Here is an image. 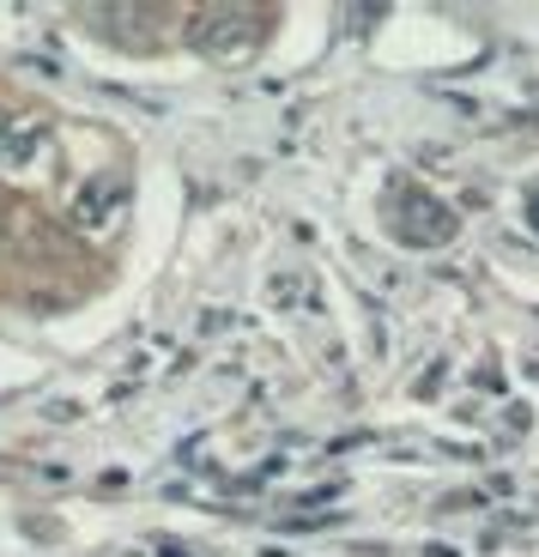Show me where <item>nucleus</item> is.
<instances>
[{"label": "nucleus", "mask_w": 539, "mask_h": 557, "mask_svg": "<svg viewBox=\"0 0 539 557\" xmlns=\"http://www.w3.org/2000/svg\"><path fill=\"white\" fill-rule=\"evenodd\" d=\"M255 37H261V25H255L249 7H200L188 25V42L212 61H243L255 49Z\"/></svg>", "instance_id": "f257e3e1"}, {"label": "nucleus", "mask_w": 539, "mask_h": 557, "mask_svg": "<svg viewBox=\"0 0 539 557\" xmlns=\"http://www.w3.org/2000/svg\"><path fill=\"white\" fill-rule=\"evenodd\" d=\"M127 207H134V188H127V176L110 170V176H97L79 188V200H73V231L91 237V243H110L115 231H122Z\"/></svg>", "instance_id": "f03ea898"}, {"label": "nucleus", "mask_w": 539, "mask_h": 557, "mask_svg": "<svg viewBox=\"0 0 539 557\" xmlns=\"http://www.w3.org/2000/svg\"><path fill=\"white\" fill-rule=\"evenodd\" d=\"M42 139H49V127L37 115H0V170H25L42 152Z\"/></svg>", "instance_id": "7ed1b4c3"}]
</instances>
